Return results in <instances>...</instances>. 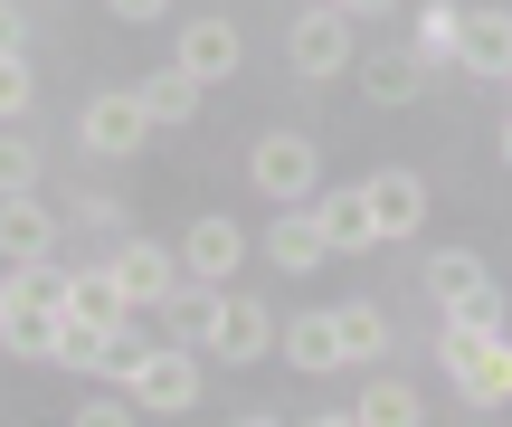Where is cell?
Listing matches in <instances>:
<instances>
[{"mask_svg":"<svg viewBox=\"0 0 512 427\" xmlns=\"http://www.w3.org/2000/svg\"><path fill=\"white\" fill-rule=\"evenodd\" d=\"M427 295L446 304V323H484V333L503 323L494 266H484V257H465V247H437V257H427Z\"/></svg>","mask_w":512,"mask_h":427,"instance_id":"277c9868","label":"cell"},{"mask_svg":"<svg viewBox=\"0 0 512 427\" xmlns=\"http://www.w3.org/2000/svg\"><path fill=\"white\" fill-rule=\"evenodd\" d=\"M219 304H228V285H200V276H181L152 314H162V342H190V352H209L219 342Z\"/></svg>","mask_w":512,"mask_h":427,"instance_id":"9c48e42d","label":"cell"},{"mask_svg":"<svg viewBox=\"0 0 512 427\" xmlns=\"http://www.w3.org/2000/svg\"><path fill=\"white\" fill-rule=\"evenodd\" d=\"M67 427H133V399H86Z\"/></svg>","mask_w":512,"mask_h":427,"instance_id":"83f0119b","label":"cell"},{"mask_svg":"<svg viewBox=\"0 0 512 427\" xmlns=\"http://www.w3.org/2000/svg\"><path fill=\"white\" fill-rule=\"evenodd\" d=\"M238 57H247L238 19H190V29H181V67L200 76V86H219V76H238Z\"/></svg>","mask_w":512,"mask_h":427,"instance_id":"4fadbf2b","label":"cell"},{"mask_svg":"<svg viewBox=\"0 0 512 427\" xmlns=\"http://www.w3.org/2000/svg\"><path fill=\"white\" fill-rule=\"evenodd\" d=\"M332 10H351V19H380V10H389V0H332Z\"/></svg>","mask_w":512,"mask_h":427,"instance_id":"4dcf8cb0","label":"cell"},{"mask_svg":"<svg viewBox=\"0 0 512 427\" xmlns=\"http://www.w3.org/2000/svg\"><path fill=\"white\" fill-rule=\"evenodd\" d=\"M19 38H29V29H19V10L0 0V48H19Z\"/></svg>","mask_w":512,"mask_h":427,"instance_id":"f546056e","label":"cell"},{"mask_svg":"<svg viewBox=\"0 0 512 427\" xmlns=\"http://www.w3.org/2000/svg\"><path fill=\"white\" fill-rule=\"evenodd\" d=\"M313 427H361V418H351V409H323V418H313Z\"/></svg>","mask_w":512,"mask_h":427,"instance_id":"1f68e13d","label":"cell"},{"mask_svg":"<svg viewBox=\"0 0 512 427\" xmlns=\"http://www.w3.org/2000/svg\"><path fill=\"white\" fill-rule=\"evenodd\" d=\"M105 352H114V333H95V323L67 314V333H57V371H105Z\"/></svg>","mask_w":512,"mask_h":427,"instance_id":"484cf974","label":"cell"},{"mask_svg":"<svg viewBox=\"0 0 512 427\" xmlns=\"http://www.w3.org/2000/svg\"><path fill=\"white\" fill-rule=\"evenodd\" d=\"M67 314L95 323V333H124V323H133V295L114 285V266H76V276H67Z\"/></svg>","mask_w":512,"mask_h":427,"instance_id":"5bb4252c","label":"cell"},{"mask_svg":"<svg viewBox=\"0 0 512 427\" xmlns=\"http://www.w3.org/2000/svg\"><path fill=\"white\" fill-rule=\"evenodd\" d=\"M38 190V143L29 133H0V200H29Z\"/></svg>","mask_w":512,"mask_h":427,"instance_id":"d4e9b609","label":"cell"},{"mask_svg":"<svg viewBox=\"0 0 512 427\" xmlns=\"http://www.w3.org/2000/svg\"><path fill=\"white\" fill-rule=\"evenodd\" d=\"M285 361H294V371H313V380H323V371H342V323H332V314H304V323H285Z\"/></svg>","mask_w":512,"mask_h":427,"instance_id":"ffe728a7","label":"cell"},{"mask_svg":"<svg viewBox=\"0 0 512 427\" xmlns=\"http://www.w3.org/2000/svg\"><path fill=\"white\" fill-rule=\"evenodd\" d=\"M133 95H143V114H152V133H162V124H190V114H200V95H209V86H200V76L181 67V57H171V67H152V76H143V86H133Z\"/></svg>","mask_w":512,"mask_h":427,"instance_id":"ac0fdd59","label":"cell"},{"mask_svg":"<svg viewBox=\"0 0 512 427\" xmlns=\"http://www.w3.org/2000/svg\"><path fill=\"white\" fill-rule=\"evenodd\" d=\"M238 427H285V418H238Z\"/></svg>","mask_w":512,"mask_h":427,"instance_id":"d6a6232c","label":"cell"},{"mask_svg":"<svg viewBox=\"0 0 512 427\" xmlns=\"http://www.w3.org/2000/svg\"><path fill=\"white\" fill-rule=\"evenodd\" d=\"M29 105H38V76H29V57H19V48H0V124H19Z\"/></svg>","mask_w":512,"mask_h":427,"instance_id":"4316f807","label":"cell"},{"mask_svg":"<svg viewBox=\"0 0 512 427\" xmlns=\"http://www.w3.org/2000/svg\"><path fill=\"white\" fill-rule=\"evenodd\" d=\"M503 162H512V124H503Z\"/></svg>","mask_w":512,"mask_h":427,"instance_id":"836d02e7","label":"cell"},{"mask_svg":"<svg viewBox=\"0 0 512 427\" xmlns=\"http://www.w3.org/2000/svg\"><path fill=\"white\" fill-rule=\"evenodd\" d=\"M503 86H512V76H503Z\"/></svg>","mask_w":512,"mask_h":427,"instance_id":"e575fe53","label":"cell"},{"mask_svg":"<svg viewBox=\"0 0 512 427\" xmlns=\"http://www.w3.org/2000/svg\"><path fill=\"white\" fill-rule=\"evenodd\" d=\"M361 200H370V228H380V238H408V228H427V181H418V171H370Z\"/></svg>","mask_w":512,"mask_h":427,"instance_id":"8fae6325","label":"cell"},{"mask_svg":"<svg viewBox=\"0 0 512 427\" xmlns=\"http://www.w3.org/2000/svg\"><path fill=\"white\" fill-rule=\"evenodd\" d=\"M247 181L266 190L275 209H304L313 190H323V162H313V143H304V133H266V143L247 152Z\"/></svg>","mask_w":512,"mask_h":427,"instance_id":"5b68a950","label":"cell"},{"mask_svg":"<svg viewBox=\"0 0 512 427\" xmlns=\"http://www.w3.org/2000/svg\"><path fill=\"white\" fill-rule=\"evenodd\" d=\"M171 257H181V276H200V285H228V276L247 266V228L209 209V219H190V228H181V247H171Z\"/></svg>","mask_w":512,"mask_h":427,"instance_id":"ba28073f","label":"cell"},{"mask_svg":"<svg viewBox=\"0 0 512 427\" xmlns=\"http://www.w3.org/2000/svg\"><path fill=\"white\" fill-rule=\"evenodd\" d=\"M285 57H294V76H351V10H332V0H313L304 19L285 29Z\"/></svg>","mask_w":512,"mask_h":427,"instance_id":"8992f818","label":"cell"},{"mask_svg":"<svg viewBox=\"0 0 512 427\" xmlns=\"http://www.w3.org/2000/svg\"><path fill=\"white\" fill-rule=\"evenodd\" d=\"M114 19H162V0H105Z\"/></svg>","mask_w":512,"mask_h":427,"instance_id":"f1b7e54d","label":"cell"},{"mask_svg":"<svg viewBox=\"0 0 512 427\" xmlns=\"http://www.w3.org/2000/svg\"><path fill=\"white\" fill-rule=\"evenodd\" d=\"M209 352H219V361H266V352H275V314H266L256 295H228V304H219V342H209Z\"/></svg>","mask_w":512,"mask_h":427,"instance_id":"2e32d148","label":"cell"},{"mask_svg":"<svg viewBox=\"0 0 512 427\" xmlns=\"http://www.w3.org/2000/svg\"><path fill=\"white\" fill-rule=\"evenodd\" d=\"M76 133H86V152L124 162V152H143V143H152V114H143V95H133V86H105V95H86Z\"/></svg>","mask_w":512,"mask_h":427,"instance_id":"52a82bcc","label":"cell"},{"mask_svg":"<svg viewBox=\"0 0 512 427\" xmlns=\"http://www.w3.org/2000/svg\"><path fill=\"white\" fill-rule=\"evenodd\" d=\"M361 427H418L427 418V399L408 390V380H361V409H351Z\"/></svg>","mask_w":512,"mask_h":427,"instance_id":"7402d4cb","label":"cell"},{"mask_svg":"<svg viewBox=\"0 0 512 427\" xmlns=\"http://www.w3.org/2000/svg\"><path fill=\"white\" fill-rule=\"evenodd\" d=\"M456 48H465V10H456V0H427V10H418V57L446 67Z\"/></svg>","mask_w":512,"mask_h":427,"instance_id":"cb8c5ba5","label":"cell"},{"mask_svg":"<svg viewBox=\"0 0 512 427\" xmlns=\"http://www.w3.org/2000/svg\"><path fill=\"white\" fill-rule=\"evenodd\" d=\"M105 266H114V285L133 295V314H152V304H162L171 285H181V257H171V247H152V238H124Z\"/></svg>","mask_w":512,"mask_h":427,"instance_id":"30bf717a","label":"cell"},{"mask_svg":"<svg viewBox=\"0 0 512 427\" xmlns=\"http://www.w3.org/2000/svg\"><path fill=\"white\" fill-rule=\"evenodd\" d=\"M456 67L512 76V10H465V48H456Z\"/></svg>","mask_w":512,"mask_h":427,"instance_id":"d6986e66","label":"cell"},{"mask_svg":"<svg viewBox=\"0 0 512 427\" xmlns=\"http://www.w3.org/2000/svg\"><path fill=\"white\" fill-rule=\"evenodd\" d=\"M57 333H67V266L38 257L0 276V352L19 361H57Z\"/></svg>","mask_w":512,"mask_h":427,"instance_id":"6da1fadb","label":"cell"},{"mask_svg":"<svg viewBox=\"0 0 512 427\" xmlns=\"http://www.w3.org/2000/svg\"><path fill=\"white\" fill-rule=\"evenodd\" d=\"M313 228H323L332 257H361V247H380V228H370V200H361V190H313Z\"/></svg>","mask_w":512,"mask_h":427,"instance_id":"7c38bea8","label":"cell"},{"mask_svg":"<svg viewBox=\"0 0 512 427\" xmlns=\"http://www.w3.org/2000/svg\"><path fill=\"white\" fill-rule=\"evenodd\" d=\"M437 352H446V371H456V390L475 399V409H512V342H503V323L494 333H484V323H446Z\"/></svg>","mask_w":512,"mask_h":427,"instance_id":"7a4b0ae2","label":"cell"},{"mask_svg":"<svg viewBox=\"0 0 512 427\" xmlns=\"http://www.w3.org/2000/svg\"><path fill=\"white\" fill-rule=\"evenodd\" d=\"M0 257L10 266H38V257H57V219H48V200H0Z\"/></svg>","mask_w":512,"mask_h":427,"instance_id":"9a60e30c","label":"cell"},{"mask_svg":"<svg viewBox=\"0 0 512 427\" xmlns=\"http://www.w3.org/2000/svg\"><path fill=\"white\" fill-rule=\"evenodd\" d=\"M332 323H342V352L351 361H380L389 352V314H380V304H332Z\"/></svg>","mask_w":512,"mask_h":427,"instance_id":"603a6c76","label":"cell"},{"mask_svg":"<svg viewBox=\"0 0 512 427\" xmlns=\"http://www.w3.org/2000/svg\"><path fill=\"white\" fill-rule=\"evenodd\" d=\"M332 247H323V228H313V209H285V219L266 228V266L275 276H313Z\"/></svg>","mask_w":512,"mask_h":427,"instance_id":"e0dca14e","label":"cell"},{"mask_svg":"<svg viewBox=\"0 0 512 427\" xmlns=\"http://www.w3.org/2000/svg\"><path fill=\"white\" fill-rule=\"evenodd\" d=\"M124 390H133V409H152V418H190L200 409V352H190V342H152Z\"/></svg>","mask_w":512,"mask_h":427,"instance_id":"3957f363","label":"cell"},{"mask_svg":"<svg viewBox=\"0 0 512 427\" xmlns=\"http://www.w3.org/2000/svg\"><path fill=\"white\" fill-rule=\"evenodd\" d=\"M361 95H370V105H418V95H427V57L418 48H408V57H370Z\"/></svg>","mask_w":512,"mask_h":427,"instance_id":"44dd1931","label":"cell"}]
</instances>
